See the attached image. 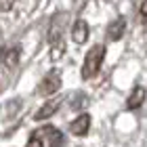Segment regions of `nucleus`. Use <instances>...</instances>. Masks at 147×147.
Wrapping results in <instances>:
<instances>
[{"label": "nucleus", "mask_w": 147, "mask_h": 147, "mask_svg": "<svg viewBox=\"0 0 147 147\" xmlns=\"http://www.w3.org/2000/svg\"><path fill=\"white\" fill-rule=\"evenodd\" d=\"M103 59H105V46L103 44H95L88 53H86V57H84L82 78L84 80L95 78L97 74H99V69H101V65H103Z\"/></svg>", "instance_id": "obj_1"}, {"label": "nucleus", "mask_w": 147, "mask_h": 147, "mask_svg": "<svg viewBox=\"0 0 147 147\" xmlns=\"http://www.w3.org/2000/svg\"><path fill=\"white\" fill-rule=\"evenodd\" d=\"M59 88H61V74L57 69H51L42 80H40L38 95L40 97H53L55 92H59Z\"/></svg>", "instance_id": "obj_2"}, {"label": "nucleus", "mask_w": 147, "mask_h": 147, "mask_svg": "<svg viewBox=\"0 0 147 147\" xmlns=\"http://www.w3.org/2000/svg\"><path fill=\"white\" fill-rule=\"evenodd\" d=\"M17 57H19L17 51H6L4 55L0 57V90L4 88L6 82H9V74L17 65Z\"/></svg>", "instance_id": "obj_3"}, {"label": "nucleus", "mask_w": 147, "mask_h": 147, "mask_svg": "<svg viewBox=\"0 0 147 147\" xmlns=\"http://www.w3.org/2000/svg\"><path fill=\"white\" fill-rule=\"evenodd\" d=\"M36 135L44 137V143H49V147H63L65 145V137L61 130L53 128V126H44V128L36 130Z\"/></svg>", "instance_id": "obj_4"}, {"label": "nucleus", "mask_w": 147, "mask_h": 147, "mask_svg": "<svg viewBox=\"0 0 147 147\" xmlns=\"http://www.w3.org/2000/svg\"><path fill=\"white\" fill-rule=\"evenodd\" d=\"M69 130H71V135H76V137H86L88 130H90V116L88 113H80L69 124Z\"/></svg>", "instance_id": "obj_5"}, {"label": "nucleus", "mask_w": 147, "mask_h": 147, "mask_svg": "<svg viewBox=\"0 0 147 147\" xmlns=\"http://www.w3.org/2000/svg\"><path fill=\"white\" fill-rule=\"evenodd\" d=\"M59 105H61V99H53V101H46L42 107L36 111V116H34V118L38 120V122H42V120H49L51 116H55V113H57Z\"/></svg>", "instance_id": "obj_6"}, {"label": "nucleus", "mask_w": 147, "mask_h": 147, "mask_svg": "<svg viewBox=\"0 0 147 147\" xmlns=\"http://www.w3.org/2000/svg\"><path fill=\"white\" fill-rule=\"evenodd\" d=\"M71 38H74V42H76V44H84L86 40H88V25H86V21L78 19V21L74 23Z\"/></svg>", "instance_id": "obj_7"}, {"label": "nucleus", "mask_w": 147, "mask_h": 147, "mask_svg": "<svg viewBox=\"0 0 147 147\" xmlns=\"http://www.w3.org/2000/svg\"><path fill=\"white\" fill-rule=\"evenodd\" d=\"M143 101H145V88L143 86H135V90L130 92V97H128V109H139L143 105Z\"/></svg>", "instance_id": "obj_8"}, {"label": "nucleus", "mask_w": 147, "mask_h": 147, "mask_svg": "<svg viewBox=\"0 0 147 147\" xmlns=\"http://www.w3.org/2000/svg\"><path fill=\"white\" fill-rule=\"evenodd\" d=\"M124 30H126V21L124 19H116V21L109 25V30H107V38L109 40H120L124 36Z\"/></svg>", "instance_id": "obj_9"}, {"label": "nucleus", "mask_w": 147, "mask_h": 147, "mask_svg": "<svg viewBox=\"0 0 147 147\" xmlns=\"http://www.w3.org/2000/svg\"><path fill=\"white\" fill-rule=\"evenodd\" d=\"M25 147H44V141H42V137H38L36 132L30 137V141L25 143Z\"/></svg>", "instance_id": "obj_10"}, {"label": "nucleus", "mask_w": 147, "mask_h": 147, "mask_svg": "<svg viewBox=\"0 0 147 147\" xmlns=\"http://www.w3.org/2000/svg\"><path fill=\"white\" fill-rule=\"evenodd\" d=\"M15 6V0H0V13H6Z\"/></svg>", "instance_id": "obj_11"}, {"label": "nucleus", "mask_w": 147, "mask_h": 147, "mask_svg": "<svg viewBox=\"0 0 147 147\" xmlns=\"http://www.w3.org/2000/svg\"><path fill=\"white\" fill-rule=\"evenodd\" d=\"M145 9H147V0H143L141 6H139V13H141V23H145Z\"/></svg>", "instance_id": "obj_12"}]
</instances>
